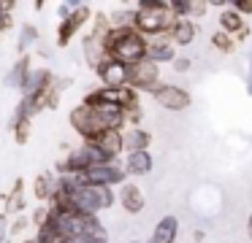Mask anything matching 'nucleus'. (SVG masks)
<instances>
[{
    "mask_svg": "<svg viewBox=\"0 0 252 243\" xmlns=\"http://www.w3.org/2000/svg\"><path fill=\"white\" fill-rule=\"evenodd\" d=\"M195 35H198L195 22L192 19H176L174 25H171V30H168L165 38H168L174 46H190V43L195 41Z\"/></svg>",
    "mask_w": 252,
    "mask_h": 243,
    "instance_id": "obj_9",
    "label": "nucleus"
},
{
    "mask_svg": "<svg viewBox=\"0 0 252 243\" xmlns=\"http://www.w3.org/2000/svg\"><path fill=\"white\" fill-rule=\"evenodd\" d=\"M87 22H90V5L87 3H79L71 14L60 19V27H57V46H68V43L79 35V30H82Z\"/></svg>",
    "mask_w": 252,
    "mask_h": 243,
    "instance_id": "obj_5",
    "label": "nucleus"
},
{
    "mask_svg": "<svg viewBox=\"0 0 252 243\" xmlns=\"http://www.w3.org/2000/svg\"><path fill=\"white\" fill-rule=\"evenodd\" d=\"M155 167V160L149 151H133V154H127L125 160V173L127 176H149Z\"/></svg>",
    "mask_w": 252,
    "mask_h": 243,
    "instance_id": "obj_11",
    "label": "nucleus"
},
{
    "mask_svg": "<svg viewBox=\"0 0 252 243\" xmlns=\"http://www.w3.org/2000/svg\"><path fill=\"white\" fill-rule=\"evenodd\" d=\"M220 30L228 32L230 38H244L247 32H250L247 30V19L233 8H225L222 14H220Z\"/></svg>",
    "mask_w": 252,
    "mask_h": 243,
    "instance_id": "obj_10",
    "label": "nucleus"
},
{
    "mask_svg": "<svg viewBox=\"0 0 252 243\" xmlns=\"http://www.w3.org/2000/svg\"><path fill=\"white\" fill-rule=\"evenodd\" d=\"M125 176L127 173L122 170L117 162H109V165H98V167H90L84 173H76V181L84 184V187H122L125 184Z\"/></svg>",
    "mask_w": 252,
    "mask_h": 243,
    "instance_id": "obj_4",
    "label": "nucleus"
},
{
    "mask_svg": "<svg viewBox=\"0 0 252 243\" xmlns=\"http://www.w3.org/2000/svg\"><path fill=\"white\" fill-rule=\"evenodd\" d=\"M176 22L174 11H171L168 0H147V3L136 5V16H133V30L144 38L152 35H168L171 25Z\"/></svg>",
    "mask_w": 252,
    "mask_h": 243,
    "instance_id": "obj_1",
    "label": "nucleus"
},
{
    "mask_svg": "<svg viewBox=\"0 0 252 243\" xmlns=\"http://www.w3.org/2000/svg\"><path fill=\"white\" fill-rule=\"evenodd\" d=\"M149 143H152V135L144 127L125 130V151L127 154H133V151H149Z\"/></svg>",
    "mask_w": 252,
    "mask_h": 243,
    "instance_id": "obj_16",
    "label": "nucleus"
},
{
    "mask_svg": "<svg viewBox=\"0 0 252 243\" xmlns=\"http://www.w3.org/2000/svg\"><path fill=\"white\" fill-rule=\"evenodd\" d=\"M55 189H57V178L52 176V173H41L33 181V192L38 200H52L55 197Z\"/></svg>",
    "mask_w": 252,
    "mask_h": 243,
    "instance_id": "obj_17",
    "label": "nucleus"
},
{
    "mask_svg": "<svg viewBox=\"0 0 252 243\" xmlns=\"http://www.w3.org/2000/svg\"><path fill=\"white\" fill-rule=\"evenodd\" d=\"M155 103H158L160 108H165V111H185L187 106L192 103L190 92L182 89V86L176 84H160L158 89L152 92Z\"/></svg>",
    "mask_w": 252,
    "mask_h": 243,
    "instance_id": "obj_6",
    "label": "nucleus"
},
{
    "mask_svg": "<svg viewBox=\"0 0 252 243\" xmlns=\"http://www.w3.org/2000/svg\"><path fill=\"white\" fill-rule=\"evenodd\" d=\"M176 232H179V221L176 216H163L155 227L149 243H176Z\"/></svg>",
    "mask_w": 252,
    "mask_h": 243,
    "instance_id": "obj_15",
    "label": "nucleus"
},
{
    "mask_svg": "<svg viewBox=\"0 0 252 243\" xmlns=\"http://www.w3.org/2000/svg\"><path fill=\"white\" fill-rule=\"evenodd\" d=\"M68 122H71V127L79 133V138H82L84 143H95V140L106 133V127L98 119V113L90 106H84V103H79V106L68 113Z\"/></svg>",
    "mask_w": 252,
    "mask_h": 243,
    "instance_id": "obj_2",
    "label": "nucleus"
},
{
    "mask_svg": "<svg viewBox=\"0 0 252 243\" xmlns=\"http://www.w3.org/2000/svg\"><path fill=\"white\" fill-rule=\"evenodd\" d=\"M174 70H179V73L190 70V59H187V57H176V59H174Z\"/></svg>",
    "mask_w": 252,
    "mask_h": 243,
    "instance_id": "obj_23",
    "label": "nucleus"
},
{
    "mask_svg": "<svg viewBox=\"0 0 252 243\" xmlns=\"http://www.w3.org/2000/svg\"><path fill=\"white\" fill-rule=\"evenodd\" d=\"M230 8L239 11V14L247 19V16L252 14V0H230Z\"/></svg>",
    "mask_w": 252,
    "mask_h": 243,
    "instance_id": "obj_21",
    "label": "nucleus"
},
{
    "mask_svg": "<svg viewBox=\"0 0 252 243\" xmlns=\"http://www.w3.org/2000/svg\"><path fill=\"white\" fill-rule=\"evenodd\" d=\"M8 235H11V221H8V214H0V243H8Z\"/></svg>",
    "mask_w": 252,
    "mask_h": 243,
    "instance_id": "obj_22",
    "label": "nucleus"
},
{
    "mask_svg": "<svg viewBox=\"0 0 252 243\" xmlns=\"http://www.w3.org/2000/svg\"><path fill=\"white\" fill-rule=\"evenodd\" d=\"M117 200L122 203V208H125L127 214H141L144 205H147V197H144L141 187H138V184H133V181H125V184H122Z\"/></svg>",
    "mask_w": 252,
    "mask_h": 243,
    "instance_id": "obj_8",
    "label": "nucleus"
},
{
    "mask_svg": "<svg viewBox=\"0 0 252 243\" xmlns=\"http://www.w3.org/2000/svg\"><path fill=\"white\" fill-rule=\"evenodd\" d=\"M22 243H35V238H28V241H22Z\"/></svg>",
    "mask_w": 252,
    "mask_h": 243,
    "instance_id": "obj_26",
    "label": "nucleus"
},
{
    "mask_svg": "<svg viewBox=\"0 0 252 243\" xmlns=\"http://www.w3.org/2000/svg\"><path fill=\"white\" fill-rule=\"evenodd\" d=\"M35 41H38V30H35L33 25H25L22 27V35H19V52H28Z\"/></svg>",
    "mask_w": 252,
    "mask_h": 243,
    "instance_id": "obj_20",
    "label": "nucleus"
},
{
    "mask_svg": "<svg viewBox=\"0 0 252 243\" xmlns=\"http://www.w3.org/2000/svg\"><path fill=\"white\" fill-rule=\"evenodd\" d=\"M212 46L217 49L220 54H230V52H233V49H236V38H230L228 32L217 30V32H214V35H212Z\"/></svg>",
    "mask_w": 252,
    "mask_h": 243,
    "instance_id": "obj_19",
    "label": "nucleus"
},
{
    "mask_svg": "<svg viewBox=\"0 0 252 243\" xmlns=\"http://www.w3.org/2000/svg\"><path fill=\"white\" fill-rule=\"evenodd\" d=\"M160 84H163V81H160V65L152 62V59H141V62L127 68V86L136 89L138 95H141V92H149V95H152Z\"/></svg>",
    "mask_w": 252,
    "mask_h": 243,
    "instance_id": "obj_3",
    "label": "nucleus"
},
{
    "mask_svg": "<svg viewBox=\"0 0 252 243\" xmlns=\"http://www.w3.org/2000/svg\"><path fill=\"white\" fill-rule=\"evenodd\" d=\"M22 205H25V181H22V178H17V181H14L11 194H8V200H6V214L17 216L19 211H22Z\"/></svg>",
    "mask_w": 252,
    "mask_h": 243,
    "instance_id": "obj_18",
    "label": "nucleus"
},
{
    "mask_svg": "<svg viewBox=\"0 0 252 243\" xmlns=\"http://www.w3.org/2000/svg\"><path fill=\"white\" fill-rule=\"evenodd\" d=\"M100 79V86H127V65L117 62V59L106 57L103 62L95 68Z\"/></svg>",
    "mask_w": 252,
    "mask_h": 243,
    "instance_id": "obj_7",
    "label": "nucleus"
},
{
    "mask_svg": "<svg viewBox=\"0 0 252 243\" xmlns=\"http://www.w3.org/2000/svg\"><path fill=\"white\" fill-rule=\"evenodd\" d=\"M25 227H28V216H19V219H17V221H14V227H11V232H14V235H19V232H22V230H25Z\"/></svg>",
    "mask_w": 252,
    "mask_h": 243,
    "instance_id": "obj_24",
    "label": "nucleus"
},
{
    "mask_svg": "<svg viewBox=\"0 0 252 243\" xmlns=\"http://www.w3.org/2000/svg\"><path fill=\"white\" fill-rule=\"evenodd\" d=\"M30 62H33V59H30L28 54H25V57H19L17 62H14V68L8 70V76H6V84L11 86V89H25V84H28L30 73H33Z\"/></svg>",
    "mask_w": 252,
    "mask_h": 243,
    "instance_id": "obj_12",
    "label": "nucleus"
},
{
    "mask_svg": "<svg viewBox=\"0 0 252 243\" xmlns=\"http://www.w3.org/2000/svg\"><path fill=\"white\" fill-rule=\"evenodd\" d=\"M95 146H98V149H103L106 154H111L117 160V157L125 151V133H122V130H106V133L95 140Z\"/></svg>",
    "mask_w": 252,
    "mask_h": 243,
    "instance_id": "obj_13",
    "label": "nucleus"
},
{
    "mask_svg": "<svg viewBox=\"0 0 252 243\" xmlns=\"http://www.w3.org/2000/svg\"><path fill=\"white\" fill-rule=\"evenodd\" d=\"M147 59L152 62H174L176 59V49L168 38H158V41H149V49H147Z\"/></svg>",
    "mask_w": 252,
    "mask_h": 243,
    "instance_id": "obj_14",
    "label": "nucleus"
},
{
    "mask_svg": "<svg viewBox=\"0 0 252 243\" xmlns=\"http://www.w3.org/2000/svg\"><path fill=\"white\" fill-rule=\"evenodd\" d=\"M247 235H250V243H252V214H250V219H247Z\"/></svg>",
    "mask_w": 252,
    "mask_h": 243,
    "instance_id": "obj_25",
    "label": "nucleus"
}]
</instances>
